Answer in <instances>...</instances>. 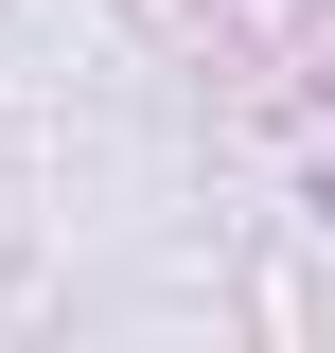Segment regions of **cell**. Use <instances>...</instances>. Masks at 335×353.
<instances>
[]
</instances>
